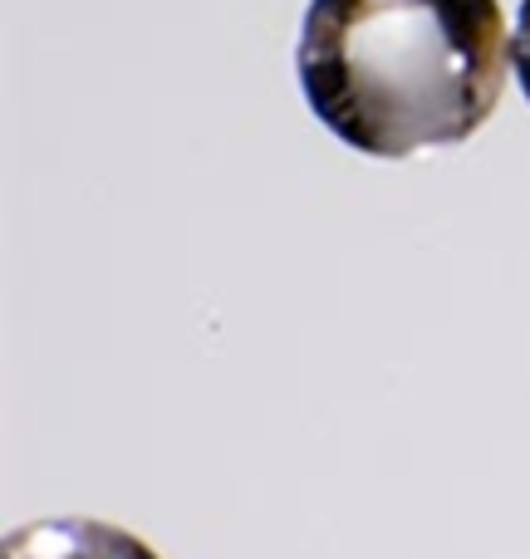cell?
Returning <instances> with one entry per match:
<instances>
[{"instance_id": "1", "label": "cell", "mask_w": 530, "mask_h": 559, "mask_svg": "<svg viewBox=\"0 0 530 559\" xmlns=\"http://www.w3.org/2000/svg\"><path fill=\"white\" fill-rule=\"evenodd\" d=\"M295 69L315 118L354 153L467 143L506 88L502 0H309Z\"/></svg>"}, {"instance_id": "2", "label": "cell", "mask_w": 530, "mask_h": 559, "mask_svg": "<svg viewBox=\"0 0 530 559\" xmlns=\"http://www.w3.org/2000/svg\"><path fill=\"white\" fill-rule=\"evenodd\" d=\"M0 559H157V550L108 521L69 515V521H35L10 531Z\"/></svg>"}, {"instance_id": "3", "label": "cell", "mask_w": 530, "mask_h": 559, "mask_svg": "<svg viewBox=\"0 0 530 559\" xmlns=\"http://www.w3.org/2000/svg\"><path fill=\"white\" fill-rule=\"evenodd\" d=\"M511 64L530 98V0H521V20H516V35H511Z\"/></svg>"}]
</instances>
